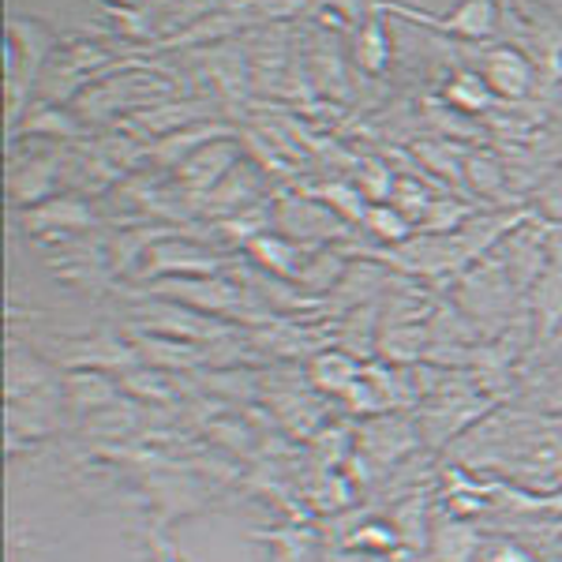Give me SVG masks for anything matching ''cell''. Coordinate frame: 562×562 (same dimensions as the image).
Here are the masks:
<instances>
[{
    "label": "cell",
    "mask_w": 562,
    "mask_h": 562,
    "mask_svg": "<svg viewBox=\"0 0 562 562\" xmlns=\"http://www.w3.org/2000/svg\"><path fill=\"white\" fill-rule=\"evenodd\" d=\"M525 79H529V71H525V65L514 57V53H498L492 60V83L498 90H506V94H518L525 87Z\"/></svg>",
    "instance_id": "6da1fadb"
},
{
    "label": "cell",
    "mask_w": 562,
    "mask_h": 562,
    "mask_svg": "<svg viewBox=\"0 0 562 562\" xmlns=\"http://www.w3.org/2000/svg\"><path fill=\"white\" fill-rule=\"evenodd\" d=\"M487 23H492V4H487V0H473V4L461 8V12L454 15V26L465 34H484Z\"/></svg>",
    "instance_id": "7a4b0ae2"
}]
</instances>
